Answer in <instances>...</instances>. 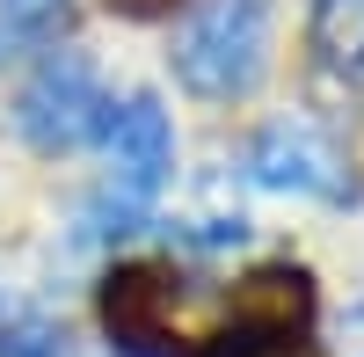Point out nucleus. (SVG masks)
<instances>
[{"instance_id": "obj_1", "label": "nucleus", "mask_w": 364, "mask_h": 357, "mask_svg": "<svg viewBox=\"0 0 364 357\" xmlns=\"http://www.w3.org/2000/svg\"><path fill=\"white\" fill-rule=\"evenodd\" d=\"M175 80L204 102L255 95L269 66V0H197L175 29Z\"/></svg>"}, {"instance_id": "obj_2", "label": "nucleus", "mask_w": 364, "mask_h": 357, "mask_svg": "<svg viewBox=\"0 0 364 357\" xmlns=\"http://www.w3.org/2000/svg\"><path fill=\"white\" fill-rule=\"evenodd\" d=\"M109 110L117 102L95 80V66H87L80 51H51L15 95V132L37 146V154H80V146H95L109 132Z\"/></svg>"}, {"instance_id": "obj_3", "label": "nucleus", "mask_w": 364, "mask_h": 357, "mask_svg": "<svg viewBox=\"0 0 364 357\" xmlns=\"http://www.w3.org/2000/svg\"><path fill=\"white\" fill-rule=\"evenodd\" d=\"M102 154H109V190L132 197V204H154V190L175 175V124L161 95H124L109 110V132H102Z\"/></svg>"}, {"instance_id": "obj_4", "label": "nucleus", "mask_w": 364, "mask_h": 357, "mask_svg": "<svg viewBox=\"0 0 364 357\" xmlns=\"http://www.w3.org/2000/svg\"><path fill=\"white\" fill-rule=\"evenodd\" d=\"M248 183L262 190H291V197H336L343 190V161L328 146L321 124L306 117H277L248 139Z\"/></svg>"}, {"instance_id": "obj_5", "label": "nucleus", "mask_w": 364, "mask_h": 357, "mask_svg": "<svg viewBox=\"0 0 364 357\" xmlns=\"http://www.w3.org/2000/svg\"><path fill=\"white\" fill-rule=\"evenodd\" d=\"M182 277L168 270V262H124V270L102 277V329L124 343V357L139 350H161L175 336V292Z\"/></svg>"}, {"instance_id": "obj_6", "label": "nucleus", "mask_w": 364, "mask_h": 357, "mask_svg": "<svg viewBox=\"0 0 364 357\" xmlns=\"http://www.w3.org/2000/svg\"><path fill=\"white\" fill-rule=\"evenodd\" d=\"M306 44L321 58V73L364 87V0H314L306 8Z\"/></svg>"}, {"instance_id": "obj_7", "label": "nucleus", "mask_w": 364, "mask_h": 357, "mask_svg": "<svg viewBox=\"0 0 364 357\" xmlns=\"http://www.w3.org/2000/svg\"><path fill=\"white\" fill-rule=\"evenodd\" d=\"M73 29V0H0V66L51 58Z\"/></svg>"}, {"instance_id": "obj_8", "label": "nucleus", "mask_w": 364, "mask_h": 357, "mask_svg": "<svg viewBox=\"0 0 364 357\" xmlns=\"http://www.w3.org/2000/svg\"><path fill=\"white\" fill-rule=\"evenodd\" d=\"M0 357H66V329L37 299L0 292Z\"/></svg>"}, {"instance_id": "obj_9", "label": "nucleus", "mask_w": 364, "mask_h": 357, "mask_svg": "<svg viewBox=\"0 0 364 357\" xmlns=\"http://www.w3.org/2000/svg\"><path fill=\"white\" fill-rule=\"evenodd\" d=\"M336 357H364V307H350L336 321Z\"/></svg>"}, {"instance_id": "obj_10", "label": "nucleus", "mask_w": 364, "mask_h": 357, "mask_svg": "<svg viewBox=\"0 0 364 357\" xmlns=\"http://www.w3.org/2000/svg\"><path fill=\"white\" fill-rule=\"evenodd\" d=\"M233 357H306L299 343H255V350H233Z\"/></svg>"}]
</instances>
